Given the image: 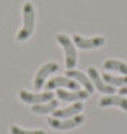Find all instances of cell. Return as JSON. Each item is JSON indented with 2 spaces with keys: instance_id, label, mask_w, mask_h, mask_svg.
Wrapping results in <instances>:
<instances>
[{
  "instance_id": "cell-1",
  "label": "cell",
  "mask_w": 127,
  "mask_h": 134,
  "mask_svg": "<svg viewBox=\"0 0 127 134\" xmlns=\"http://www.w3.org/2000/svg\"><path fill=\"white\" fill-rule=\"evenodd\" d=\"M35 26V7L31 2H26L23 5V26H21L19 33H18V40H26L30 38V35L33 33Z\"/></svg>"
},
{
  "instance_id": "cell-2",
  "label": "cell",
  "mask_w": 127,
  "mask_h": 134,
  "mask_svg": "<svg viewBox=\"0 0 127 134\" xmlns=\"http://www.w3.org/2000/svg\"><path fill=\"white\" fill-rule=\"evenodd\" d=\"M56 40H58V44L64 49V56H66V68L73 70L75 65H77V52H75V47H73L71 38L66 37V35H58Z\"/></svg>"
},
{
  "instance_id": "cell-3",
  "label": "cell",
  "mask_w": 127,
  "mask_h": 134,
  "mask_svg": "<svg viewBox=\"0 0 127 134\" xmlns=\"http://www.w3.org/2000/svg\"><path fill=\"white\" fill-rule=\"evenodd\" d=\"M84 120H85V117L84 115H75V117H70V119H51L49 120V125L52 127V129H59V131H66V129H73V127H78V125L82 124Z\"/></svg>"
},
{
  "instance_id": "cell-4",
  "label": "cell",
  "mask_w": 127,
  "mask_h": 134,
  "mask_svg": "<svg viewBox=\"0 0 127 134\" xmlns=\"http://www.w3.org/2000/svg\"><path fill=\"white\" fill-rule=\"evenodd\" d=\"M87 77L91 79L94 89H98L99 92H103V94H113V92H115V87L110 85V84H106V82L99 77V73H98V70H96V68H92V66L87 68Z\"/></svg>"
},
{
  "instance_id": "cell-5",
  "label": "cell",
  "mask_w": 127,
  "mask_h": 134,
  "mask_svg": "<svg viewBox=\"0 0 127 134\" xmlns=\"http://www.w3.org/2000/svg\"><path fill=\"white\" fill-rule=\"evenodd\" d=\"M19 98L25 103L28 104H42V103H49L51 99H54V94L51 92V91H47V92H44V94H30L28 91H21L19 92Z\"/></svg>"
},
{
  "instance_id": "cell-6",
  "label": "cell",
  "mask_w": 127,
  "mask_h": 134,
  "mask_svg": "<svg viewBox=\"0 0 127 134\" xmlns=\"http://www.w3.org/2000/svg\"><path fill=\"white\" fill-rule=\"evenodd\" d=\"M56 87H64L68 91H78V82L68 79V77H54L47 82V89H56Z\"/></svg>"
},
{
  "instance_id": "cell-7",
  "label": "cell",
  "mask_w": 127,
  "mask_h": 134,
  "mask_svg": "<svg viewBox=\"0 0 127 134\" xmlns=\"http://www.w3.org/2000/svg\"><path fill=\"white\" fill-rule=\"evenodd\" d=\"M73 44L80 49H96V47H101L104 44V38L103 37H94V38H84L80 35H73Z\"/></svg>"
},
{
  "instance_id": "cell-8",
  "label": "cell",
  "mask_w": 127,
  "mask_h": 134,
  "mask_svg": "<svg viewBox=\"0 0 127 134\" xmlns=\"http://www.w3.org/2000/svg\"><path fill=\"white\" fill-rule=\"evenodd\" d=\"M58 68L59 66L56 65V63H45V65L38 70L37 77H35V89H42V87H44V80L47 79L51 73L58 71Z\"/></svg>"
},
{
  "instance_id": "cell-9",
  "label": "cell",
  "mask_w": 127,
  "mask_h": 134,
  "mask_svg": "<svg viewBox=\"0 0 127 134\" xmlns=\"http://www.w3.org/2000/svg\"><path fill=\"white\" fill-rule=\"evenodd\" d=\"M66 77H68V79H71V80H75V82H78V84H82L89 94L94 91V85H92V82H91V79H89L85 73H82V71H77V70H68Z\"/></svg>"
},
{
  "instance_id": "cell-10",
  "label": "cell",
  "mask_w": 127,
  "mask_h": 134,
  "mask_svg": "<svg viewBox=\"0 0 127 134\" xmlns=\"http://www.w3.org/2000/svg\"><path fill=\"white\" fill-rule=\"evenodd\" d=\"M56 96L63 101H82V99H87L89 98V92L87 91H63V89H59Z\"/></svg>"
},
{
  "instance_id": "cell-11",
  "label": "cell",
  "mask_w": 127,
  "mask_h": 134,
  "mask_svg": "<svg viewBox=\"0 0 127 134\" xmlns=\"http://www.w3.org/2000/svg\"><path fill=\"white\" fill-rule=\"evenodd\" d=\"M99 104H101V108H106V106H118V108H122V110L127 111V99L124 98V96L108 94V96H104V98L99 101Z\"/></svg>"
},
{
  "instance_id": "cell-12",
  "label": "cell",
  "mask_w": 127,
  "mask_h": 134,
  "mask_svg": "<svg viewBox=\"0 0 127 134\" xmlns=\"http://www.w3.org/2000/svg\"><path fill=\"white\" fill-rule=\"evenodd\" d=\"M84 110L82 103H75L68 108H63V110H54V119H70V117H75L78 115L80 111Z\"/></svg>"
},
{
  "instance_id": "cell-13",
  "label": "cell",
  "mask_w": 127,
  "mask_h": 134,
  "mask_svg": "<svg viewBox=\"0 0 127 134\" xmlns=\"http://www.w3.org/2000/svg\"><path fill=\"white\" fill-rule=\"evenodd\" d=\"M58 110V101L51 99L49 103H42V104H33L31 106V111L33 113H49V111H54Z\"/></svg>"
},
{
  "instance_id": "cell-14",
  "label": "cell",
  "mask_w": 127,
  "mask_h": 134,
  "mask_svg": "<svg viewBox=\"0 0 127 134\" xmlns=\"http://www.w3.org/2000/svg\"><path fill=\"white\" fill-rule=\"evenodd\" d=\"M101 79L106 82V84L113 85V87H117V85H120V87H124V85H127V75H122V77H115V75H110V73H103Z\"/></svg>"
},
{
  "instance_id": "cell-15",
  "label": "cell",
  "mask_w": 127,
  "mask_h": 134,
  "mask_svg": "<svg viewBox=\"0 0 127 134\" xmlns=\"http://www.w3.org/2000/svg\"><path fill=\"white\" fill-rule=\"evenodd\" d=\"M103 68L115 70V71H118V73L127 75V65H125V63H122V61H117V59H108V61H104Z\"/></svg>"
},
{
  "instance_id": "cell-16",
  "label": "cell",
  "mask_w": 127,
  "mask_h": 134,
  "mask_svg": "<svg viewBox=\"0 0 127 134\" xmlns=\"http://www.w3.org/2000/svg\"><path fill=\"white\" fill-rule=\"evenodd\" d=\"M10 134H45V132L44 131H25V129H19V127L12 125L10 127Z\"/></svg>"
},
{
  "instance_id": "cell-17",
  "label": "cell",
  "mask_w": 127,
  "mask_h": 134,
  "mask_svg": "<svg viewBox=\"0 0 127 134\" xmlns=\"http://www.w3.org/2000/svg\"><path fill=\"white\" fill-rule=\"evenodd\" d=\"M120 96H127V85L120 87Z\"/></svg>"
}]
</instances>
